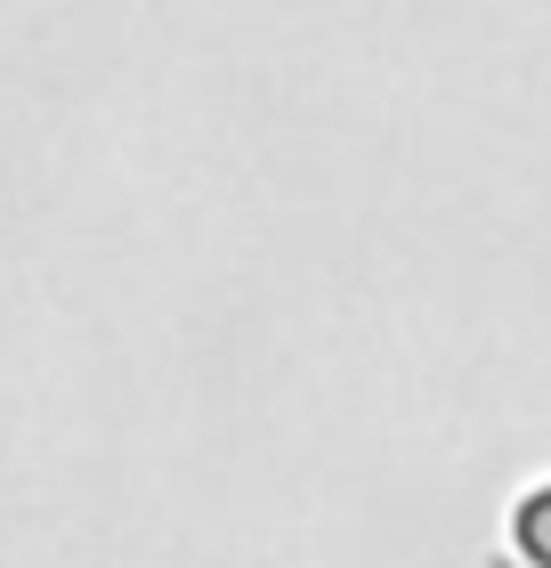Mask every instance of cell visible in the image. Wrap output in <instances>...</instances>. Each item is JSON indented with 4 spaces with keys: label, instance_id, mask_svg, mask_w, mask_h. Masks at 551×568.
Segmentation results:
<instances>
[{
    "label": "cell",
    "instance_id": "1",
    "mask_svg": "<svg viewBox=\"0 0 551 568\" xmlns=\"http://www.w3.org/2000/svg\"><path fill=\"white\" fill-rule=\"evenodd\" d=\"M519 528H528V552L551 568V496H535L528 511H519Z\"/></svg>",
    "mask_w": 551,
    "mask_h": 568
}]
</instances>
